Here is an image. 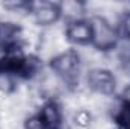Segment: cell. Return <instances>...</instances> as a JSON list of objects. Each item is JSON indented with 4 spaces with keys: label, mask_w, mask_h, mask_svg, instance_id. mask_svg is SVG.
Masks as SVG:
<instances>
[{
    "label": "cell",
    "mask_w": 130,
    "mask_h": 129,
    "mask_svg": "<svg viewBox=\"0 0 130 129\" xmlns=\"http://www.w3.org/2000/svg\"><path fill=\"white\" fill-rule=\"evenodd\" d=\"M118 32H120V36L130 40V9H126L124 14L121 15L118 23Z\"/></svg>",
    "instance_id": "10"
},
{
    "label": "cell",
    "mask_w": 130,
    "mask_h": 129,
    "mask_svg": "<svg viewBox=\"0 0 130 129\" xmlns=\"http://www.w3.org/2000/svg\"><path fill=\"white\" fill-rule=\"evenodd\" d=\"M88 20L91 24V46L103 53L113 50L121 38L118 28L112 26L100 15H92Z\"/></svg>",
    "instance_id": "1"
},
{
    "label": "cell",
    "mask_w": 130,
    "mask_h": 129,
    "mask_svg": "<svg viewBox=\"0 0 130 129\" xmlns=\"http://www.w3.org/2000/svg\"><path fill=\"white\" fill-rule=\"evenodd\" d=\"M23 129H48V126L45 125L42 117L38 112H35V114H29L24 117Z\"/></svg>",
    "instance_id": "9"
},
{
    "label": "cell",
    "mask_w": 130,
    "mask_h": 129,
    "mask_svg": "<svg viewBox=\"0 0 130 129\" xmlns=\"http://www.w3.org/2000/svg\"><path fill=\"white\" fill-rule=\"evenodd\" d=\"M120 100H121V103H123L124 106L130 108V84L123 88V91H121V99H120Z\"/></svg>",
    "instance_id": "11"
},
{
    "label": "cell",
    "mask_w": 130,
    "mask_h": 129,
    "mask_svg": "<svg viewBox=\"0 0 130 129\" xmlns=\"http://www.w3.org/2000/svg\"><path fill=\"white\" fill-rule=\"evenodd\" d=\"M59 12H61V20H65V23L88 18L86 17V5L83 2H76V0L59 2Z\"/></svg>",
    "instance_id": "6"
},
{
    "label": "cell",
    "mask_w": 130,
    "mask_h": 129,
    "mask_svg": "<svg viewBox=\"0 0 130 129\" xmlns=\"http://www.w3.org/2000/svg\"><path fill=\"white\" fill-rule=\"evenodd\" d=\"M71 122L77 129H91L94 125V114L88 108H79L73 111Z\"/></svg>",
    "instance_id": "7"
},
{
    "label": "cell",
    "mask_w": 130,
    "mask_h": 129,
    "mask_svg": "<svg viewBox=\"0 0 130 129\" xmlns=\"http://www.w3.org/2000/svg\"><path fill=\"white\" fill-rule=\"evenodd\" d=\"M86 87L91 93L101 97H112L117 91V76L110 68L95 67L86 71Z\"/></svg>",
    "instance_id": "2"
},
{
    "label": "cell",
    "mask_w": 130,
    "mask_h": 129,
    "mask_svg": "<svg viewBox=\"0 0 130 129\" xmlns=\"http://www.w3.org/2000/svg\"><path fill=\"white\" fill-rule=\"evenodd\" d=\"M29 11L33 23L41 28H52L61 20L59 3L56 2H29Z\"/></svg>",
    "instance_id": "3"
},
{
    "label": "cell",
    "mask_w": 130,
    "mask_h": 129,
    "mask_svg": "<svg viewBox=\"0 0 130 129\" xmlns=\"http://www.w3.org/2000/svg\"><path fill=\"white\" fill-rule=\"evenodd\" d=\"M15 90H17V78L11 71L0 68V94L9 96L15 93Z\"/></svg>",
    "instance_id": "8"
},
{
    "label": "cell",
    "mask_w": 130,
    "mask_h": 129,
    "mask_svg": "<svg viewBox=\"0 0 130 129\" xmlns=\"http://www.w3.org/2000/svg\"><path fill=\"white\" fill-rule=\"evenodd\" d=\"M65 36L68 43L76 44L79 47L91 44V24L88 18L71 21L65 24Z\"/></svg>",
    "instance_id": "4"
},
{
    "label": "cell",
    "mask_w": 130,
    "mask_h": 129,
    "mask_svg": "<svg viewBox=\"0 0 130 129\" xmlns=\"http://www.w3.org/2000/svg\"><path fill=\"white\" fill-rule=\"evenodd\" d=\"M38 114L42 117V120L45 122V125L48 126V129H61L62 128V119H64V112H62V106L59 105L58 100L55 99H47Z\"/></svg>",
    "instance_id": "5"
}]
</instances>
